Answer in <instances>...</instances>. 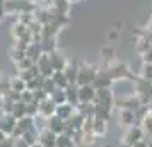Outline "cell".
Returning <instances> with one entry per match:
<instances>
[{
	"label": "cell",
	"instance_id": "cell-1",
	"mask_svg": "<svg viewBox=\"0 0 152 147\" xmlns=\"http://www.w3.org/2000/svg\"><path fill=\"white\" fill-rule=\"evenodd\" d=\"M103 70H106V74L110 75V79L115 82V80H137V75L135 74H132V70L125 65L123 62H118V60H111V62L106 63V67Z\"/></svg>",
	"mask_w": 152,
	"mask_h": 147
},
{
	"label": "cell",
	"instance_id": "cell-2",
	"mask_svg": "<svg viewBox=\"0 0 152 147\" xmlns=\"http://www.w3.org/2000/svg\"><path fill=\"white\" fill-rule=\"evenodd\" d=\"M97 69L96 65H89V63H82V65H79V74H77V82L75 86H87V84H92L94 82V79H96Z\"/></svg>",
	"mask_w": 152,
	"mask_h": 147
},
{
	"label": "cell",
	"instance_id": "cell-3",
	"mask_svg": "<svg viewBox=\"0 0 152 147\" xmlns=\"http://www.w3.org/2000/svg\"><path fill=\"white\" fill-rule=\"evenodd\" d=\"M145 135H144V130H142V127L140 125H133L130 128H126V132H125V137H123V144L125 146H133V144H137L140 140H144Z\"/></svg>",
	"mask_w": 152,
	"mask_h": 147
},
{
	"label": "cell",
	"instance_id": "cell-4",
	"mask_svg": "<svg viewBox=\"0 0 152 147\" xmlns=\"http://www.w3.org/2000/svg\"><path fill=\"white\" fill-rule=\"evenodd\" d=\"M116 120H118V127H121V128H130V127L135 125V111H132V110H116Z\"/></svg>",
	"mask_w": 152,
	"mask_h": 147
},
{
	"label": "cell",
	"instance_id": "cell-5",
	"mask_svg": "<svg viewBox=\"0 0 152 147\" xmlns=\"http://www.w3.org/2000/svg\"><path fill=\"white\" fill-rule=\"evenodd\" d=\"M33 127H36V118H33V116H24V118L17 120V125H15V130L12 133V137L14 139H19L28 130H31Z\"/></svg>",
	"mask_w": 152,
	"mask_h": 147
},
{
	"label": "cell",
	"instance_id": "cell-6",
	"mask_svg": "<svg viewBox=\"0 0 152 147\" xmlns=\"http://www.w3.org/2000/svg\"><path fill=\"white\" fill-rule=\"evenodd\" d=\"M94 98H96V87L92 84L80 86V87H79V105L94 103Z\"/></svg>",
	"mask_w": 152,
	"mask_h": 147
},
{
	"label": "cell",
	"instance_id": "cell-7",
	"mask_svg": "<svg viewBox=\"0 0 152 147\" xmlns=\"http://www.w3.org/2000/svg\"><path fill=\"white\" fill-rule=\"evenodd\" d=\"M36 65H38V70H39V74L43 77H51L53 72H55L53 65H51V58H50L48 53H43L41 58L36 62Z\"/></svg>",
	"mask_w": 152,
	"mask_h": 147
},
{
	"label": "cell",
	"instance_id": "cell-8",
	"mask_svg": "<svg viewBox=\"0 0 152 147\" xmlns=\"http://www.w3.org/2000/svg\"><path fill=\"white\" fill-rule=\"evenodd\" d=\"M15 125H17V120L12 115H2L0 116V130L5 133L7 137H12V133L15 130Z\"/></svg>",
	"mask_w": 152,
	"mask_h": 147
},
{
	"label": "cell",
	"instance_id": "cell-9",
	"mask_svg": "<svg viewBox=\"0 0 152 147\" xmlns=\"http://www.w3.org/2000/svg\"><path fill=\"white\" fill-rule=\"evenodd\" d=\"M55 113H56V103L51 98L45 99V101H41V103H39V116H41L43 120L51 118Z\"/></svg>",
	"mask_w": 152,
	"mask_h": 147
},
{
	"label": "cell",
	"instance_id": "cell-10",
	"mask_svg": "<svg viewBox=\"0 0 152 147\" xmlns=\"http://www.w3.org/2000/svg\"><path fill=\"white\" fill-rule=\"evenodd\" d=\"M65 127H67V121H63L62 118H58L56 115H53L51 118L46 120V128L51 130L53 133H56V135H60V133L65 132Z\"/></svg>",
	"mask_w": 152,
	"mask_h": 147
},
{
	"label": "cell",
	"instance_id": "cell-11",
	"mask_svg": "<svg viewBox=\"0 0 152 147\" xmlns=\"http://www.w3.org/2000/svg\"><path fill=\"white\" fill-rule=\"evenodd\" d=\"M111 84H113V80H111L110 75L106 74V70L99 69V72H97V75H96V79H94L92 86H94L96 89H111Z\"/></svg>",
	"mask_w": 152,
	"mask_h": 147
},
{
	"label": "cell",
	"instance_id": "cell-12",
	"mask_svg": "<svg viewBox=\"0 0 152 147\" xmlns=\"http://www.w3.org/2000/svg\"><path fill=\"white\" fill-rule=\"evenodd\" d=\"M39 144L43 147H56V133L45 128L39 132Z\"/></svg>",
	"mask_w": 152,
	"mask_h": 147
},
{
	"label": "cell",
	"instance_id": "cell-13",
	"mask_svg": "<svg viewBox=\"0 0 152 147\" xmlns=\"http://www.w3.org/2000/svg\"><path fill=\"white\" fill-rule=\"evenodd\" d=\"M138 125L142 127V130H144L145 140H151L152 139V110L147 111V115L138 121Z\"/></svg>",
	"mask_w": 152,
	"mask_h": 147
},
{
	"label": "cell",
	"instance_id": "cell-14",
	"mask_svg": "<svg viewBox=\"0 0 152 147\" xmlns=\"http://www.w3.org/2000/svg\"><path fill=\"white\" fill-rule=\"evenodd\" d=\"M74 113H75V106H72L70 103H63V105L56 106V113L55 115L58 116V118H62L63 121H67Z\"/></svg>",
	"mask_w": 152,
	"mask_h": 147
},
{
	"label": "cell",
	"instance_id": "cell-15",
	"mask_svg": "<svg viewBox=\"0 0 152 147\" xmlns=\"http://www.w3.org/2000/svg\"><path fill=\"white\" fill-rule=\"evenodd\" d=\"M45 53L41 48V43H31L28 46V50H26V56H28L29 60H33V62H38L39 58H41V55Z\"/></svg>",
	"mask_w": 152,
	"mask_h": 147
},
{
	"label": "cell",
	"instance_id": "cell-16",
	"mask_svg": "<svg viewBox=\"0 0 152 147\" xmlns=\"http://www.w3.org/2000/svg\"><path fill=\"white\" fill-rule=\"evenodd\" d=\"M63 74H65V77H67V80H69V84H75L77 82V74H79V65H77L75 62L67 63Z\"/></svg>",
	"mask_w": 152,
	"mask_h": 147
},
{
	"label": "cell",
	"instance_id": "cell-17",
	"mask_svg": "<svg viewBox=\"0 0 152 147\" xmlns=\"http://www.w3.org/2000/svg\"><path fill=\"white\" fill-rule=\"evenodd\" d=\"M51 9L55 10L56 14L60 15H67L70 9V2L69 0H51Z\"/></svg>",
	"mask_w": 152,
	"mask_h": 147
},
{
	"label": "cell",
	"instance_id": "cell-18",
	"mask_svg": "<svg viewBox=\"0 0 152 147\" xmlns=\"http://www.w3.org/2000/svg\"><path fill=\"white\" fill-rule=\"evenodd\" d=\"M50 58H51V65H53V69L55 70H65L67 67V60H65V56L60 55L58 51H53V53H50Z\"/></svg>",
	"mask_w": 152,
	"mask_h": 147
},
{
	"label": "cell",
	"instance_id": "cell-19",
	"mask_svg": "<svg viewBox=\"0 0 152 147\" xmlns=\"http://www.w3.org/2000/svg\"><path fill=\"white\" fill-rule=\"evenodd\" d=\"M65 92H67V103H70L72 106L79 105V86L70 84L69 87L65 89Z\"/></svg>",
	"mask_w": 152,
	"mask_h": 147
},
{
	"label": "cell",
	"instance_id": "cell-20",
	"mask_svg": "<svg viewBox=\"0 0 152 147\" xmlns=\"http://www.w3.org/2000/svg\"><path fill=\"white\" fill-rule=\"evenodd\" d=\"M51 79H53V82H55V86L58 89H67L70 86L67 77H65V74H63V70H55L53 75H51Z\"/></svg>",
	"mask_w": 152,
	"mask_h": 147
},
{
	"label": "cell",
	"instance_id": "cell-21",
	"mask_svg": "<svg viewBox=\"0 0 152 147\" xmlns=\"http://www.w3.org/2000/svg\"><path fill=\"white\" fill-rule=\"evenodd\" d=\"M106 133H108V121L101 118H94V135L97 139H103Z\"/></svg>",
	"mask_w": 152,
	"mask_h": 147
},
{
	"label": "cell",
	"instance_id": "cell-22",
	"mask_svg": "<svg viewBox=\"0 0 152 147\" xmlns=\"http://www.w3.org/2000/svg\"><path fill=\"white\" fill-rule=\"evenodd\" d=\"M21 139H24V142H26L28 146H34V144L39 142V130H38L36 127H33L31 130H28V132L22 135Z\"/></svg>",
	"mask_w": 152,
	"mask_h": 147
},
{
	"label": "cell",
	"instance_id": "cell-23",
	"mask_svg": "<svg viewBox=\"0 0 152 147\" xmlns=\"http://www.w3.org/2000/svg\"><path fill=\"white\" fill-rule=\"evenodd\" d=\"M15 120H21L24 116H28V105H24L22 101H17L14 103V108H12V113H10Z\"/></svg>",
	"mask_w": 152,
	"mask_h": 147
},
{
	"label": "cell",
	"instance_id": "cell-24",
	"mask_svg": "<svg viewBox=\"0 0 152 147\" xmlns=\"http://www.w3.org/2000/svg\"><path fill=\"white\" fill-rule=\"evenodd\" d=\"M28 33H29L28 26H24V24H22V22H19V21L12 26V38H14L15 41H17V39H21V38H24Z\"/></svg>",
	"mask_w": 152,
	"mask_h": 147
},
{
	"label": "cell",
	"instance_id": "cell-25",
	"mask_svg": "<svg viewBox=\"0 0 152 147\" xmlns=\"http://www.w3.org/2000/svg\"><path fill=\"white\" fill-rule=\"evenodd\" d=\"M10 91H15V92H24L26 91V80H22L19 75L10 79Z\"/></svg>",
	"mask_w": 152,
	"mask_h": 147
},
{
	"label": "cell",
	"instance_id": "cell-26",
	"mask_svg": "<svg viewBox=\"0 0 152 147\" xmlns=\"http://www.w3.org/2000/svg\"><path fill=\"white\" fill-rule=\"evenodd\" d=\"M74 146H75V142L70 135H67V133L56 135V147H74Z\"/></svg>",
	"mask_w": 152,
	"mask_h": 147
},
{
	"label": "cell",
	"instance_id": "cell-27",
	"mask_svg": "<svg viewBox=\"0 0 152 147\" xmlns=\"http://www.w3.org/2000/svg\"><path fill=\"white\" fill-rule=\"evenodd\" d=\"M50 98H51V99L56 103V106H58V105H63V103H67V92H65V89H58V87H56Z\"/></svg>",
	"mask_w": 152,
	"mask_h": 147
},
{
	"label": "cell",
	"instance_id": "cell-28",
	"mask_svg": "<svg viewBox=\"0 0 152 147\" xmlns=\"http://www.w3.org/2000/svg\"><path fill=\"white\" fill-rule=\"evenodd\" d=\"M24 56H26V51H24V50H21L19 46H15V45H14V46L10 48V58H12V62H14V63L21 62Z\"/></svg>",
	"mask_w": 152,
	"mask_h": 147
},
{
	"label": "cell",
	"instance_id": "cell-29",
	"mask_svg": "<svg viewBox=\"0 0 152 147\" xmlns=\"http://www.w3.org/2000/svg\"><path fill=\"white\" fill-rule=\"evenodd\" d=\"M33 65H34V62H33V60H29L28 56H24L21 62L15 63V67H17V72H24V70H29L31 67H33Z\"/></svg>",
	"mask_w": 152,
	"mask_h": 147
},
{
	"label": "cell",
	"instance_id": "cell-30",
	"mask_svg": "<svg viewBox=\"0 0 152 147\" xmlns=\"http://www.w3.org/2000/svg\"><path fill=\"white\" fill-rule=\"evenodd\" d=\"M140 77L152 82V63H144V67L140 70Z\"/></svg>",
	"mask_w": 152,
	"mask_h": 147
},
{
	"label": "cell",
	"instance_id": "cell-31",
	"mask_svg": "<svg viewBox=\"0 0 152 147\" xmlns=\"http://www.w3.org/2000/svg\"><path fill=\"white\" fill-rule=\"evenodd\" d=\"M55 89H56V86H55V82H53V79H51V77L45 79V82H43V91L46 92L48 96H51Z\"/></svg>",
	"mask_w": 152,
	"mask_h": 147
},
{
	"label": "cell",
	"instance_id": "cell-32",
	"mask_svg": "<svg viewBox=\"0 0 152 147\" xmlns=\"http://www.w3.org/2000/svg\"><path fill=\"white\" fill-rule=\"evenodd\" d=\"M21 101L24 103V105H31V103H34V96H33V92L26 89V91L21 94Z\"/></svg>",
	"mask_w": 152,
	"mask_h": 147
},
{
	"label": "cell",
	"instance_id": "cell-33",
	"mask_svg": "<svg viewBox=\"0 0 152 147\" xmlns=\"http://www.w3.org/2000/svg\"><path fill=\"white\" fill-rule=\"evenodd\" d=\"M33 96H34V101L38 103V105H39L41 101H45V99H48V98H50L48 94L43 91V89H38V91H34V92H33Z\"/></svg>",
	"mask_w": 152,
	"mask_h": 147
},
{
	"label": "cell",
	"instance_id": "cell-34",
	"mask_svg": "<svg viewBox=\"0 0 152 147\" xmlns=\"http://www.w3.org/2000/svg\"><path fill=\"white\" fill-rule=\"evenodd\" d=\"M101 55H103L104 60H113V56H115V51H113V48L106 46V48L101 50Z\"/></svg>",
	"mask_w": 152,
	"mask_h": 147
},
{
	"label": "cell",
	"instance_id": "cell-35",
	"mask_svg": "<svg viewBox=\"0 0 152 147\" xmlns=\"http://www.w3.org/2000/svg\"><path fill=\"white\" fill-rule=\"evenodd\" d=\"M0 147H15V139L14 137H5L0 142Z\"/></svg>",
	"mask_w": 152,
	"mask_h": 147
},
{
	"label": "cell",
	"instance_id": "cell-36",
	"mask_svg": "<svg viewBox=\"0 0 152 147\" xmlns=\"http://www.w3.org/2000/svg\"><path fill=\"white\" fill-rule=\"evenodd\" d=\"M7 15V9H5V0H0V21Z\"/></svg>",
	"mask_w": 152,
	"mask_h": 147
},
{
	"label": "cell",
	"instance_id": "cell-37",
	"mask_svg": "<svg viewBox=\"0 0 152 147\" xmlns=\"http://www.w3.org/2000/svg\"><path fill=\"white\" fill-rule=\"evenodd\" d=\"M142 62L144 63H152V50H149L147 53L142 55Z\"/></svg>",
	"mask_w": 152,
	"mask_h": 147
},
{
	"label": "cell",
	"instance_id": "cell-38",
	"mask_svg": "<svg viewBox=\"0 0 152 147\" xmlns=\"http://www.w3.org/2000/svg\"><path fill=\"white\" fill-rule=\"evenodd\" d=\"M15 147H31V146H28L26 142H24V139H15Z\"/></svg>",
	"mask_w": 152,
	"mask_h": 147
},
{
	"label": "cell",
	"instance_id": "cell-39",
	"mask_svg": "<svg viewBox=\"0 0 152 147\" xmlns=\"http://www.w3.org/2000/svg\"><path fill=\"white\" fill-rule=\"evenodd\" d=\"M132 147H147V140H140V142H137V144H133Z\"/></svg>",
	"mask_w": 152,
	"mask_h": 147
},
{
	"label": "cell",
	"instance_id": "cell-40",
	"mask_svg": "<svg viewBox=\"0 0 152 147\" xmlns=\"http://www.w3.org/2000/svg\"><path fill=\"white\" fill-rule=\"evenodd\" d=\"M118 38V31H113V33H110V39H116Z\"/></svg>",
	"mask_w": 152,
	"mask_h": 147
},
{
	"label": "cell",
	"instance_id": "cell-41",
	"mask_svg": "<svg viewBox=\"0 0 152 147\" xmlns=\"http://www.w3.org/2000/svg\"><path fill=\"white\" fill-rule=\"evenodd\" d=\"M5 137H7V135H5V133L2 132V130H0V142H2V140L5 139Z\"/></svg>",
	"mask_w": 152,
	"mask_h": 147
},
{
	"label": "cell",
	"instance_id": "cell-42",
	"mask_svg": "<svg viewBox=\"0 0 152 147\" xmlns=\"http://www.w3.org/2000/svg\"><path fill=\"white\" fill-rule=\"evenodd\" d=\"M147 147H152V139H151V140H147Z\"/></svg>",
	"mask_w": 152,
	"mask_h": 147
},
{
	"label": "cell",
	"instance_id": "cell-43",
	"mask_svg": "<svg viewBox=\"0 0 152 147\" xmlns=\"http://www.w3.org/2000/svg\"><path fill=\"white\" fill-rule=\"evenodd\" d=\"M31 147H43V146L39 144V142H38V144H34V146H31Z\"/></svg>",
	"mask_w": 152,
	"mask_h": 147
},
{
	"label": "cell",
	"instance_id": "cell-44",
	"mask_svg": "<svg viewBox=\"0 0 152 147\" xmlns=\"http://www.w3.org/2000/svg\"><path fill=\"white\" fill-rule=\"evenodd\" d=\"M70 4H74V2H79V0H69Z\"/></svg>",
	"mask_w": 152,
	"mask_h": 147
},
{
	"label": "cell",
	"instance_id": "cell-45",
	"mask_svg": "<svg viewBox=\"0 0 152 147\" xmlns=\"http://www.w3.org/2000/svg\"><path fill=\"white\" fill-rule=\"evenodd\" d=\"M28 2H33V4H36V2H38V0H28Z\"/></svg>",
	"mask_w": 152,
	"mask_h": 147
},
{
	"label": "cell",
	"instance_id": "cell-46",
	"mask_svg": "<svg viewBox=\"0 0 152 147\" xmlns=\"http://www.w3.org/2000/svg\"><path fill=\"white\" fill-rule=\"evenodd\" d=\"M74 147H79V146H74Z\"/></svg>",
	"mask_w": 152,
	"mask_h": 147
}]
</instances>
